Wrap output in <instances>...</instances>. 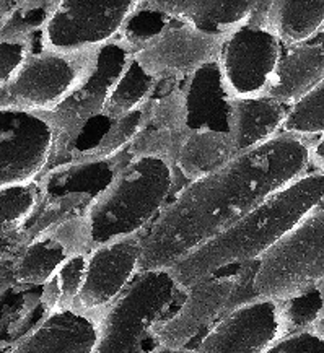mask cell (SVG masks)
<instances>
[{"label": "cell", "instance_id": "1", "mask_svg": "<svg viewBox=\"0 0 324 353\" xmlns=\"http://www.w3.org/2000/svg\"><path fill=\"white\" fill-rule=\"evenodd\" d=\"M312 168V140L281 132L188 183L141 236L139 272L170 269Z\"/></svg>", "mask_w": 324, "mask_h": 353}, {"label": "cell", "instance_id": "2", "mask_svg": "<svg viewBox=\"0 0 324 353\" xmlns=\"http://www.w3.org/2000/svg\"><path fill=\"white\" fill-rule=\"evenodd\" d=\"M323 201L324 173L310 170L170 267L178 290L184 292L209 275L258 261Z\"/></svg>", "mask_w": 324, "mask_h": 353}, {"label": "cell", "instance_id": "3", "mask_svg": "<svg viewBox=\"0 0 324 353\" xmlns=\"http://www.w3.org/2000/svg\"><path fill=\"white\" fill-rule=\"evenodd\" d=\"M176 171L159 158H128L105 192L85 212L92 249L142 236L173 196Z\"/></svg>", "mask_w": 324, "mask_h": 353}, {"label": "cell", "instance_id": "4", "mask_svg": "<svg viewBox=\"0 0 324 353\" xmlns=\"http://www.w3.org/2000/svg\"><path fill=\"white\" fill-rule=\"evenodd\" d=\"M258 262L236 265L232 274H214L181 292L184 298L173 314L161 318L148 330L155 347L168 350L188 348L194 339L202 337L217 321L233 307L254 300L253 288Z\"/></svg>", "mask_w": 324, "mask_h": 353}, {"label": "cell", "instance_id": "5", "mask_svg": "<svg viewBox=\"0 0 324 353\" xmlns=\"http://www.w3.org/2000/svg\"><path fill=\"white\" fill-rule=\"evenodd\" d=\"M324 280V202L303 216L258 259V298L285 300Z\"/></svg>", "mask_w": 324, "mask_h": 353}, {"label": "cell", "instance_id": "6", "mask_svg": "<svg viewBox=\"0 0 324 353\" xmlns=\"http://www.w3.org/2000/svg\"><path fill=\"white\" fill-rule=\"evenodd\" d=\"M179 293L170 269L139 272L103 314L92 353H145L148 330L165 318Z\"/></svg>", "mask_w": 324, "mask_h": 353}, {"label": "cell", "instance_id": "7", "mask_svg": "<svg viewBox=\"0 0 324 353\" xmlns=\"http://www.w3.org/2000/svg\"><path fill=\"white\" fill-rule=\"evenodd\" d=\"M125 160L124 152L106 160L67 163L44 171L36 179L38 201L21 228L25 239L72 216L83 215L105 192Z\"/></svg>", "mask_w": 324, "mask_h": 353}, {"label": "cell", "instance_id": "8", "mask_svg": "<svg viewBox=\"0 0 324 353\" xmlns=\"http://www.w3.org/2000/svg\"><path fill=\"white\" fill-rule=\"evenodd\" d=\"M97 51H54L36 43L8 81L0 106L48 112L92 72Z\"/></svg>", "mask_w": 324, "mask_h": 353}, {"label": "cell", "instance_id": "9", "mask_svg": "<svg viewBox=\"0 0 324 353\" xmlns=\"http://www.w3.org/2000/svg\"><path fill=\"white\" fill-rule=\"evenodd\" d=\"M142 0H56L36 43L54 51H94L116 39Z\"/></svg>", "mask_w": 324, "mask_h": 353}, {"label": "cell", "instance_id": "10", "mask_svg": "<svg viewBox=\"0 0 324 353\" xmlns=\"http://www.w3.org/2000/svg\"><path fill=\"white\" fill-rule=\"evenodd\" d=\"M281 51V41L259 21H247L225 36L217 65L228 94L232 98L267 94Z\"/></svg>", "mask_w": 324, "mask_h": 353}, {"label": "cell", "instance_id": "11", "mask_svg": "<svg viewBox=\"0 0 324 353\" xmlns=\"http://www.w3.org/2000/svg\"><path fill=\"white\" fill-rule=\"evenodd\" d=\"M132 52L121 39H112L97 51V61L77 88L54 110L43 112L54 130V145L49 160L59 155L80 128L92 117L105 112L116 80L129 64Z\"/></svg>", "mask_w": 324, "mask_h": 353}, {"label": "cell", "instance_id": "12", "mask_svg": "<svg viewBox=\"0 0 324 353\" xmlns=\"http://www.w3.org/2000/svg\"><path fill=\"white\" fill-rule=\"evenodd\" d=\"M223 39L166 15L154 36L132 52V59L156 81H181L217 62Z\"/></svg>", "mask_w": 324, "mask_h": 353}, {"label": "cell", "instance_id": "13", "mask_svg": "<svg viewBox=\"0 0 324 353\" xmlns=\"http://www.w3.org/2000/svg\"><path fill=\"white\" fill-rule=\"evenodd\" d=\"M52 145V125L43 112L0 106V189L36 183Z\"/></svg>", "mask_w": 324, "mask_h": 353}, {"label": "cell", "instance_id": "14", "mask_svg": "<svg viewBox=\"0 0 324 353\" xmlns=\"http://www.w3.org/2000/svg\"><path fill=\"white\" fill-rule=\"evenodd\" d=\"M285 334L281 301L254 298L223 314L192 353H264Z\"/></svg>", "mask_w": 324, "mask_h": 353}, {"label": "cell", "instance_id": "15", "mask_svg": "<svg viewBox=\"0 0 324 353\" xmlns=\"http://www.w3.org/2000/svg\"><path fill=\"white\" fill-rule=\"evenodd\" d=\"M189 130L181 81L160 80L142 106V124L125 148L128 158H159L173 165Z\"/></svg>", "mask_w": 324, "mask_h": 353}, {"label": "cell", "instance_id": "16", "mask_svg": "<svg viewBox=\"0 0 324 353\" xmlns=\"http://www.w3.org/2000/svg\"><path fill=\"white\" fill-rule=\"evenodd\" d=\"M139 264L141 236L93 248L87 254L83 285L74 306L85 311L108 310L136 279Z\"/></svg>", "mask_w": 324, "mask_h": 353}, {"label": "cell", "instance_id": "17", "mask_svg": "<svg viewBox=\"0 0 324 353\" xmlns=\"http://www.w3.org/2000/svg\"><path fill=\"white\" fill-rule=\"evenodd\" d=\"M92 251L85 214L34 234L21 244L13 267V282L43 287L57 267L75 254Z\"/></svg>", "mask_w": 324, "mask_h": 353}, {"label": "cell", "instance_id": "18", "mask_svg": "<svg viewBox=\"0 0 324 353\" xmlns=\"http://www.w3.org/2000/svg\"><path fill=\"white\" fill-rule=\"evenodd\" d=\"M105 311L72 306L49 313L7 353H92Z\"/></svg>", "mask_w": 324, "mask_h": 353}, {"label": "cell", "instance_id": "19", "mask_svg": "<svg viewBox=\"0 0 324 353\" xmlns=\"http://www.w3.org/2000/svg\"><path fill=\"white\" fill-rule=\"evenodd\" d=\"M142 3L205 33L227 36L247 21L263 23L269 0H142Z\"/></svg>", "mask_w": 324, "mask_h": 353}, {"label": "cell", "instance_id": "20", "mask_svg": "<svg viewBox=\"0 0 324 353\" xmlns=\"http://www.w3.org/2000/svg\"><path fill=\"white\" fill-rule=\"evenodd\" d=\"M324 79V34L296 44H282L267 97L294 106Z\"/></svg>", "mask_w": 324, "mask_h": 353}, {"label": "cell", "instance_id": "21", "mask_svg": "<svg viewBox=\"0 0 324 353\" xmlns=\"http://www.w3.org/2000/svg\"><path fill=\"white\" fill-rule=\"evenodd\" d=\"M289 106L267 94L251 98H232L228 112V132L235 152H247L259 147L282 132Z\"/></svg>", "mask_w": 324, "mask_h": 353}, {"label": "cell", "instance_id": "22", "mask_svg": "<svg viewBox=\"0 0 324 353\" xmlns=\"http://www.w3.org/2000/svg\"><path fill=\"white\" fill-rule=\"evenodd\" d=\"M188 106L189 129L228 130L232 97L225 90L217 62L207 64L181 80Z\"/></svg>", "mask_w": 324, "mask_h": 353}, {"label": "cell", "instance_id": "23", "mask_svg": "<svg viewBox=\"0 0 324 353\" xmlns=\"http://www.w3.org/2000/svg\"><path fill=\"white\" fill-rule=\"evenodd\" d=\"M233 157H236L235 143L228 130L189 129L179 145L173 168L176 176L191 183L223 168Z\"/></svg>", "mask_w": 324, "mask_h": 353}, {"label": "cell", "instance_id": "24", "mask_svg": "<svg viewBox=\"0 0 324 353\" xmlns=\"http://www.w3.org/2000/svg\"><path fill=\"white\" fill-rule=\"evenodd\" d=\"M48 313L41 303V287L8 283L0 290V352L10 348Z\"/></svg>", "mask_w": 324, "mask_h": 353}, {"label": "cell", "instance_id": "25", "mask_svg": "<svg viewBox=\"0 0 324 353\" xmlns=\"http://www.w3.org/2000/svg\"><path fill=\"white\" fill-rule=\"evenodd\" d=\"M263 23L282 44L313 39L324 26V0H269Z\"/></svg>", "mask_w": 324, "mask_h": 353}, {"label": "cell", "instance_id": "26", "mask_svg": "<svg viewBox=\"0 0 324 353\" xmlns=\"http://www.w3.org/2000/svg\"><path fill=\"white\" fill-rule=\"evenodd\" d=\"M156 87V80L148 75L141 65L130 57L123 74L116 80L110 97H108L105 112L112 117H121L134 112L145 105Z\"/></svg>", "mask_w": 324, "mask_h": 353}, {"label": "cell", "instance_id": "27", "mask_svg": "<svg viewBox=\"0 0 324 353\" xmlns=\"http://www.w3.org/2000/svg\"><path fill=\"white\" fill-rule=\"evenodd\" d=\"M85 262H87V254L69 257L43 285L41 303L48 314L75 305L83 285Z\"/></svg>", "mask_w": 324, "mask_h": 353}, {"label": "cell", "instance_id": "28", "mask_svg": "<svg viewBox=\"0 0 324 353\" xmlns=\"http://www.w3.org/2000/svg\"><path fill=\"white\" fill-rule=\"evenodd\" d=\"M282 132L310 140L324 134V79L312 92L289 108Z\"/></svg>", "mask_w": 324, "mask_h": 353}, {"label": "cell", "instance_id": "29", "mask_svg": "<svg viewBox=\"0 0 324 353\" xmlns=\"http://www.w3.org/2000/svg\"><path fill=\"white\" fill-rule=\"evenodd\" d=\"M38 201L36 183L0 189V236L21 232Z\"/></svg>", "mask_w": 324, "mask_h": 353}, {"label": "cell", "instance_id": "30", "mask_svg": "<svg viewBox=\"0 0 324 353\" xmlns=\"http://www.w3.org/2000/svg\"><path fill=\"white\" fill-rule=\"evenodd\" d=\"M279 301L282 306L287 334L314 327L323 318V301L318 288L305 290V292Z\"/></svg>", "mask_w": 324, "mask_h": 353}, {"label": "cell", "instance_id": "31", "mask_svg": "<svg viewBox=\"0 0 324 353\" xmlns=\"http://www.w3.org/2000/svg\"><path fill=\"white\" fill-rule=\"evenodd\" d=\"M34 46V36H3L0 38V101L8 81Z\"/></svg>", "mask_w": 324, "mask_h": 353}, {"label": "cell", "instance_id": "32", "mask_svg": "<svg viewBox=\"0 0 324 353\" xmlns=\"http://www.w3.org/2000/svg\"><path fill=\"white\" fill-rule=\"evenodd\" d=\"M264 353H324V330L308 327L289 332Z\"/></svg>", "mask_w": 324, "mask_h": 353}, {"label": "cell", "instance_id": "33", "mask_svg": "<svg viewBox=\"0 0 324 353\" xmlns=\"http://www.w3.org/2000/svg\"><path fill=\"white\" fill-rule=\"evenodd\" d=\"M25 236L21 232L0 236V290L13 282V267Z\"/></svg>", "mask_w": 324, "mask_h": 353}, {"label": "cell", "instance_id": "34", "mask_svg": "<svg viewBox=\"0 0 324 353\" xmlns=\"http://www.w3.org/2000/svg\"><path fill=\"white\" fill-rule=\"evenodd\" d=\"M8 3H10V10L51 13L56 0H8Z\"/></svg>", "mask_w": 324, "mask_h": 353}, {"label": "cell", "instance_id": "35", "mask_svg": "<svg viewBox=\"0 0 324 353\" xmlns=\"http://www.w3.org/2000/svg\"><path fill=\"white\" fill-rule=\"evenodd\" d=\"M312 166L324 173V134L312 140Z\"/></svg>", "mask_w": 324, "mask_h": 353}, {"label": "cell", "instance_id": "36", "mask_svg": "<svg viewBox=\"0 0 324 353\" xmlns=\"http://www.w3.org/2000/svg\"><path fill=\"white\" fill-rule=\"evenodd\" d=\"M8 13H10V3H8V0H0V30H2L3 23H6Z\"/></svg>", "mask_w": 324, "mask_h": 353}, {"label": "cell", "instance_id": "37", "mask_svg": "<svg viewBox=\"0 0 324 353\" xmlns=\"http://www.w3.org/2000/svg\"><path fill=\"white\" fill-rule=\"evenodd\" d=\"M316 288H318L319 296H321V301H323V318H321V321H319L316 325H314V327L324 330V280H321V282L316 285Z\"/></svg>", "mask_w": 324, "mask_h": 353}, {"label": "cell", "instance_id": "38", "mask_svg": "<svg viewBox=\"0 0 324 353\" xmlns=\"http://www.w3.org/2000/svg\"><path fill=\"white\" fill-rule=\"evenodd\" d=\"M145 353H192V350H189V348H181V350H168V348L155 347L154 352H145Z\"/></svg>", "mask_w": 324, "mask_h": 353}, {"label": "cell", "instance_id": "39", "mask_svg": "<svg viewBox=\"0 0 324 353\" xmlns=\"http://www.w3.org/2000/svg\"><path fill=\"white\" fill-rule=\"evenodd\" d=\"M321 33H323V34H324V26H323V31H321Z\"/></svg>", "mask_w": 324, "mask_h": 353}, {"label": "cell", "instance_id": "40", "mask_svg": "<svg viewBox=\"0 0 324 353\" xmlns=\"http://www.w3.org/2000/svg\"><path fill=\"white\" fill-rule=\"evenodd\" d=\"M0 353H2V352H0Z\"/></svg>", "mask_w": 324, "mask_h": 353}]
</instances>
